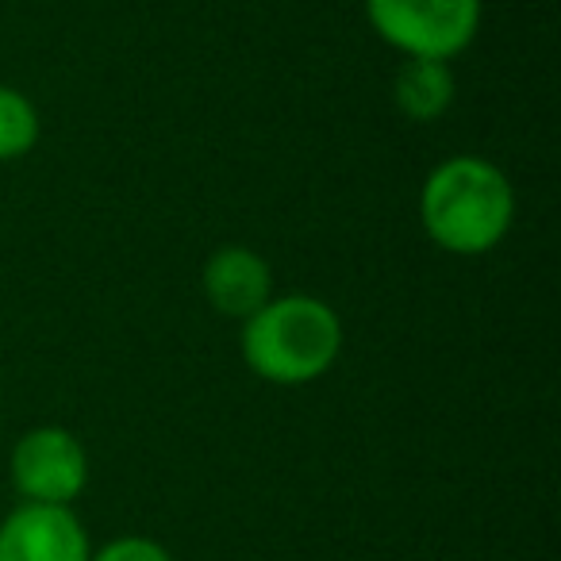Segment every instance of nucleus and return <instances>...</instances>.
Wrapping results in <instances>:
<instances>
[{
    "label": "nucleus",
    "instance_id": "8",
    "mask_svg": "<svg viewBox=\"0 0 561 561\" xmlns=\"http://www.w3.org/2000/svg\"><path fill=\"white\" fill-rule=\"evenodd\" d=\"M39 142V112L16 89L0 85V162L24 158Z\"/></svg>",
    "mask_w": 561,
    "mask_h": 561
},
{
    "label": "nucleus",
    "instance_id": "3",
    "mask_svg": "<svg viewBox=\"0 0 561 561\" xmlns=\"http://www.w3.org/2000/svg\"><path fill=\"white\" fill-rule=\"evenodd\" d=\"M366 16L408 58H454L481 24V0H366Z\"/></svg>",
    "mask_w": 561,
    "mask_h": 561
},
{
    "label": "nucleus",
    "instance_id": "9",
    "mask_svg": "<svg viewBox=\"0 0 561 561\" xmlns=\"http://www.w3.org/2000/svg\"><path fill=\"white\" fill-rule=\"evenodd\" d=\"M89 561H173V558H170V550H165L162 542H154V538L124 535V538H112V542H104Z\"/></svg>",
    "mask_w": 561,
    "mask_h": 561
},
{
    "label": "nucleus",
    "instance_id": "4",
    "mask_svg": "<svg viewBox=\"0 0 561 561\" xmlns=\"http://www.w3.org/2000/svg\"><path fill=\"white\" fill-rule=\"evenodd\" d=\"M12 484L24 504L70 507L85 492L89 458L85 446L66 427H35L12 450Z\"/></svg>",
    "mask_w": 561,
    "mask_h": 561
},
{
    "label": "nucleus",
    "instance_id": "1",
    "mask_svg": "<svg viewBox=\"0 0 561 561\" xmlns=\"http://www.w3.org/2000/svg\"><path fill=\"white\" fill-rule=\"evenodd\" d=\"M420 216L431 242L450 254H484L507 234L515 216V193L492 162L458 154L435 165L423 181Z\"/></svg>",
    "mask_w": 561,
    "mask_h": 561
},
{
    "label": "nucleus",
    "instance_id": "2",
    "mask_svg": "<svg viewBox=\"0 0 561 561\" xmlns=\"http://www.w3.org/2000/svg\"><path fill=\"white\" fill-rule=\"evenodd\" d=\"M343 323L316 297L265 300L242 328V362L270 385H308L335 366Z\"/></svg>",
    "mask_w": 561,
    "mask_h": 561
},
{
    "label": "nucleus",
    "instance_id": "7",
    "mask_svg": "<svg viewBox=\"0 0 561 561\" xmlns=\"http://www.w3.org/2000/svg\"><path fill=\"white\" fill-rule=\"evenodd\" d=\"M397 108L415 124H431L454 104V73L438 58H408L397 73Z\"/></svg>",
    "mask_w": 561,
    "mask_h": 561
},
{
    "label": "nucleus",
    "instance_id": "5",
    "mask_svg": "<svg viewBox=\"0 0 561 561\" xmlns=\"http://www.w3.org/2000/svg\"><path fill=\"white\" fill-rule=\"evenodd\" d=\"M93 546L70 507L20 504L0 523V561H89Z\"/></svg>",
    "mask_w": 561,
    "mask_h": 561
},
{
    "label": "nucleus",
    "instance_id": "6",
    "mask_svg": "<svg viewBox=\"0 0 561 561\" xmlns=\"http://www.w3.org/2000/svg\"><path fill=\"white\" fill-rule=\"evenodd\" d=\"M273 293V273L262 254L247 247H224L204 265V297L219 316L250 320Z\"/></svg>",
    "mask_w": 561,
    "mask_h": 561
}]
</instances>
